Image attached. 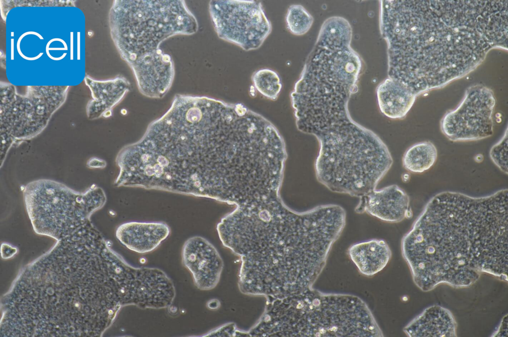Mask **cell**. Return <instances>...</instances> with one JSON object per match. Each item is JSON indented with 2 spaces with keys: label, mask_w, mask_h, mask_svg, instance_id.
<instances>
[{
  "label": "cell",
  "mask_w": 508,
  "mask_h": 337,
  "mask_svg": "<svg viewBox=\"0 0 508 337\" xmlns=\"http://www.w3.org/2000/svg\"><path fill=\"white\" fill-rule=\"evenodd\" d=\"M290 299L288 319L295 337H337L345 325L347 294L326 293L313 288Z\"/></svg>",
  "instance_id": "ba28073f"
},
{
  "label": "cell",
  "mask_w": 508,
  "mask_h": 337,
  "mask_svg": "<svg viewBox=\"0 0 508 337\" xmlns=\"http://www.w3.org/2000/svg\"><path fill=\"white\" fill-rule=\"evenodd\" d=\"M416 96L406 84L388 77L377 88L379 109L383 114L391 119L403 118L413 105Z\"/></svg>",
  "instance_id": "2e32d148"
},
{
  "label": "cell",
  "mask_w": 508,
  "mask_h": 337,
  "mask_svg": "<svg viewBox=\"0 0 508 337\" xmlns=\"http://www.w3.org/2000/svg\"><path fill=\"white\" fill-rule=\"evenodd\" d=\"M508 191L434 196L402 238L401 251L423 291L467 287L486 273L508 281Z\"/></svg>",
  "instance_id": "3957f363"
},
{
  "label": "cell",
  "mask_w": 508,
  "mask_h": 337,
  "mask_svg": "<svg viewBox=\"0 0 508 337\" xmlns=\"http://www.w3.org/2000/svg\"><path fill=\"white\" fill-rule=\"evenodd\" d=\"M111 34L143 96L163 98L175 77L172 57L160 49L166 40L191 35L197 20L183 0H117L109 14Z\"/></svg>",
  "instance_id": "277c9868"
},
{
  "label": "cell",
  "mask_w": 508,
  "mask_h": 337,
  "mask_svg": "<svg viewBox=\"0 0 508 337\" xmlns=\"http://www.w3.org/2000/svg\"><path fill=\"white\" fill-rule=\"evenodd\" d=\"M323 234L312 208L272 221L241 248L242 263L269 274L311 270L321 252Z\"/></svg>",
  "instance_id": "5b68a950"
},
{
  "label": "cell",
  "mask_w": 508,
  "mask_h": 337,
  "mask_svg": "<svg viewBox=\"0 0 508 337\" xmlns=\"http://www.w3.org/2000/svg\"><path fill=\"white\" fill-rule=\"evenodd\" d=\"M170 233V227L164 222H129L118 227L116 236L128 249L143 254L156 249Z\"/></svg>",
  "instance_id": "4fadbf2b"
},
{
  "label": "cell",
  "mask_w": 508,
  "mask_h": 337,
  "mask_svg": "<svg viewBox=\"0 0 508 337\" xmlns=\"http://www.w3.org/2000/svg\"><path fill=\"white\" fill-rule=\"evenodd\" d=\"M22 190L35 232L57 241L90 221L107 200L103 189L95 184L79 192L61 182L40 179L28 183Z\"/></svg>",
  "instance_id": "8992f818"
},
{
  "label": "cell",
  "mask_w": 508,
  "mask_h": 337,
  "mask_svg": "<svg viewBox=\"0 0 508 337\" xmlns=\"http://www.w3.org/2000/svg\"><path fill=\"white\" fill-rule=\"evenodd\" d=\"M68 87H29L26 96L17 95L11 85L1 84L0 163L11 146L30 140L47 126L64 102Z\"/></svg>",
  "instance_id": "52a82bcc"
},
{
  "label": "cell",
  "mask_w": 508,
  "mask_h": 337,
  "mask_svg": "<svg viewBox=\"0 0 508 337\" xmlns=\"http://www.w3.org/2000/svg\"><path fill=\"white\" fill-rule=\"evenodd\" d=\"M380 2L388 76L417 96L469 73L493 48H507L505 1Z\"/></svg>",
  "instance_id": "7a4b0ae2"
},
{
  "label": "cell",
  "mask_w": 508,
  "mask_h": 337,
  "mask_svg": "<svg viewBox=\"0 0 508 337\" xmlns=\"http://www.w3.org/2000/svg\"><path fill=\"white\" fill-rule=\"evenodd\" d=\"M220 303L217 300L213 299L210 300L207 303V307L210 309H215L219 308Z\"/></svg>",
  "instance_id": "cb8c5ba5"
},
{
  "label": "cell",
  "mask_w": 508,
  "mask_h": 337,
  "mask_svg": "<svg viewBox=\"0 0 508 337\" xmlns=\"http://www.w3.org/2000/svg\"><path fill=\"white\" fill-rule=\"evenodd\" d=\"M182 258L197 288L208 290L217 285L223 262L215 247L207 239L200 236L188 239L182 248Z\"/></svg>",
  "instance_id": "8fae6325"
},
{
  "label": "cell",
  "mask_w": 508,
  "mask_h": 337,
  "mask_svg": "<svg viewBox=\"0 0 508 337\" xmlns=\"http://www.w3.org/2000/svg\"><path fill=\"white\" fill-rule=\"evenodd\" d=\"M86 82L93 97V100L89 103L87 108V117L90 120L111 116L113 109L122 101L131 88L130 82L122 75L102 81L87 78Z\"/></svg>",
  "instance_id": "5bb4252c"
},
{
  "label": "cell",
  "mask_w": 508,
  "mask_h": 337,
  "mask_svg": "<svg viewBox=\"0 0 508 337\" xmlns=\"http://www.w3.org/2000/svg\"><path fill=\"white\" fill-rule=\"evenodd\" d=\"M106 165L105 161L95 157L89 159L87 162V166L91 168H105Z\"/></svg>",
  "instance_id": "603a6c76"
},
{
  "label": "cell",
  "mask_w": 508,
  "mask_h": 337,
  "mask_svg": "<svg viewBox=\"0 0 508 337\" xmlns=\"http://www.w3.org/2000/svg\"><path fill=\"white\" fill-rule=\"evenodd\" d=\"M0 252L2 258L7 259L15 255L18 252V249L9 244L3 243L1 245Z\"/></svg>",
  "instance_id": "7402d4cb"
},
{
  "label": "cell",
  "mask_w": 508,
  "mask_h": 337,
  "mask_svg": "<svg viewBox=\"0 0 508 337\" xmlns=\"http://www.w3.org/2000/svg\"><path fill=\"white\" fill-rule=\"evenodd\" d=\"M348 254L359 272L371 277L382 270L391 257V251L383 239H372L351 245Z\"/></svg>",
  "instance_id": "e0dca14e"
},
{
  "label": "cell",
  "mask_w": 508,
  "mask_h": 337,
  "mask_svg": "<svg viewBox=\"0 0 508 337\" xmlns=\"http://www.w3.org/2000/svg\"><path fill=\"white\" fill-rule=\"evenodd\" d=\"M209 12L218 37L246 51L258 49L271 32V23L258 1L212 0Z\"/></svg>",
  "instance_id": "9c48e42d"
},
{
  "label": "cell",
  "mask_w": 508,
  "mask_h": 337,
  "mask_svg": "<svg viewBox=\"0 0 508 337\" xmlns=\"http://www.w3.org/2000/svg\"><path fill=\"white\" fill-rule=\"evenodd\" d=\"M508 128L501 139L491 149L490 156L493 163L504 173L508 174Z\"/></svg>",
  "instance_id": "44dd1931"
},
{
  "label": "cell",
  "mask_w": 508,
  "mask_h": 337,
  "mask_svg": "<svg viewBox=\"0 0 508 337\" xmlns=\"http://www.w3.org/2000/svg\"><path fill=\"white\" fill-rule=\"evenodd\" d=\"M254 87L266 98L273 101L277 99L282 88L280 77L274 71L260 69L255 71L252 77Z\"/></svg>",
  "instance_id": "d6986e66"
},
{
  "label": "cell",
  "mask_w": 508,
  "mask_h": 337,
  "mask_svg": "<svg viewBox=\"0 0 508 337\" xmlns=\"http://www.w3.org/2000/svg\"><path fill=\"white\" fill-rule=\"evenodd\" d=\"M495 104L490 89L479 84L470 86L458 106L442 118V132L454 142L479 140L491 136Z\"/></svg>",
  "instance_id": "30bf717a"
},
{
  "label": "cell",
  "mask_w": 508,
  "mask_h": 337,
  "mask_svg": "<svg viewBox=\"0 0 508 337\" xmlns=\"http://www.w3.org/2000/svg\"><path fill=\"white\" fill-rule=\"evenodd\" d=\"M409 337H456V322L451 313L439 305L426 309L403 329Z\"/></svg>",
  "instance_id": "9a60e30c"
},
{
  "label": "cell",
  "mask_w": 508,
  "mask_h": 337,
  "mask_svg": "<svg viewBox=\"0 0 508 337\" xmlns=\"http://www.w3.org/2000/svg\"><path fill=\"white\" fill-rule=\"evenodd\" d=\"M437 156V148L432 142H419L413 145L405 152L402 157V165L409 171L422 173L434 165Z\"/></svg>",
  "instance_id": "ac0fdd59"
},
{
  "label": "cell",
  "mask_w": 508,
  "mask_h": 337,
  "mask_svg": "<svg viewBox=\"0 0 508 337\" xmlns=\"http://www.w3.org/2000/svg\"><path fill=\"white\" fill-rule=\"evenodd\" d=\"M354 210L390 223L400 222L412 215L409 196L396 184L375 189L360 197Z\"/></svg>",
  "instance_id": "7c38bea8"
},
{
  "label": "cell",
  "mask_w": 508,
  "mask_h": 337,
  "mask_svg": "<svg viewBox=\"0 0 508 337\" xmlns=\"http://www.w3.org/2000/svg\"><path fill=\"white\" fill-rule=\"evenodd\" d=\"M136 267L97 229L82 227L28 265L2 302L8 337H99L132 305Z\"/></svg>",
  "instance_id": "6da1fadb"
},
{
  "label": "cell",
  "mask_w": 508,
  "mask_h": 337,
  "mask_svg": "<svg viewBox=\"0 0 508 337\" xmlns=\"http://www.w3.org/2000/svg\"><path fill=\"white\" fill-rule=\"evenodd\" d=\"M314 21L313 16L301 5H290L286 15L288 29L293 34L302 35L311 28Z\"/></svg>",
  "instance_id": "ffe728a7"
}]
</instances>
